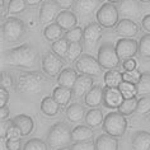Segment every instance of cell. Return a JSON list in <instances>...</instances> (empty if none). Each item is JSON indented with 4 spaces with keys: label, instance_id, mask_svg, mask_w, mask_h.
<instances>
[{
    "label": "cell",
    "instance_id": "1",
    "mask_svg": "<svg viewBox=\"0 0 150 150\" xmlns=\"http://www.w3.org/2000/svg\"><path fill=\"white\" fill-rule=\"evenodd\" d=\"M40 60L38 52L31 45H19L4 52V61L10 66L21 69H33Z\"/></svg>",
    "mask_w": 150,
    "mask_h": 150
},
{
    "label": "cell",
    "instance_id": "2",
    "mask_svg": "<svg viewBox=\"0 0 150 150\" xmlns=\"http://www.w3.org/2000/svg\"><path fill=\"white\" fill-rule=\"evenodd\" d=\"M45 76L38 71H23L17 81V91L25 97H35L45 89Z\"/></svg>",
    "mask_w": 150,
    "mask_h": 150
},
{
    "label": "cell",
    "instance_id": "3",
    "mask_svg": "<svg viewBox=\"0 0 150 150\" xmlns=\"http://www.w3.org/2000/svg\"><path fill=\"white\" fill-rule=\"evenodd\" d=\"M27 33V25L22 19L17 17H9L1 22L3 40L10 43H17L24 38Z\"/></svg>",
    "mask_w": 150,
    "mask_h": 150
},
{
    "label": "cell",
    "instance_id": "4",
    "mask_svg": "<svg viewBox=\"0 0 150 150\" xmlns=\"http://www.w3.org/2000/svg\"><path fill=\"white\" fill-rule=\"evenodd\" d=\"M73 141V130L65 122L54 123L47 132V144L51 148H62L67 146Z\"/></svg>",
    "mask_w": 150,
    "mask_h": 150
},
{
    "label": "cell",
    "instance_id": "5",
    "mask_svg": "<svg viewBox=\"0 0 150 150\" xmlns=\"http://www.w3.org/2000/svg\"><path fill=\"white\" fill-rule=\"evenodd\" d=\"M102 129L106 134L111 135L113 137H121L126 132L127 129V120L126 116L121 115L120 112H110L107 116H104Z\"/></svg>",
    "mask_w": 150,
    "mask_h": 150
},
{
    "label": "cell",
    "instance_id": "6",
    "mask_svg": "<svg viewBox=\"0 0 150 150\" xmlns=\"http://www.w3.org/2000/svg\"><path fill=\"white\" fill-rule=\"evenodd\" d=\"M98 62L100 64L102 69L106 70H113L117 69L120 65V57L116 51V46L112 45L111 42H104L100 45V47L98 48Z\"/></svg>",
    "mask_w": 150,
    "mask_h": 150
},
{
    "label": "cell",
    "instance_id": "7",
    "mask_svg": "<svg viewBox=\"0 0 150 150\" xmlns=\"http://www.w3.org/2000/svg\"><path fill=\"white\" fill-rule=\"evenodd\" d=\"M97 22L102 25L103 28H113L117 25L120 21V12L118 6L112 3H106L97 10L96 14Z\"/></svg>",
    "mask_w": 150,
    "mask_h": 150
},
{
    "label": "cell",
    "instance_id": "8",
    "mask_svg": "<svg viewBox=\"0 0 150 150\" xmlns=\"http://www.w3.org/2000/svg\"><path fill=\"white\" fill-rule=\"evenodd\" d=\"M41 65H42L43 73L47 75L48 78H57L60 73L64 70V61L59 55H56L54 51H47L45 52L41 60Z\"/></svg>",
    "mask_w": 150,
    "mask_h": 150
},
{
    "label": "cell",
    "instance_id": "9",
    "mask_svg": "<svg viewBox=\"0 0 150 150\" xmlns=\"http://www.w3.org/2000/svg\"><path fill=\"white\" fill-rule=\"evenodd\" d=\"M103 27L98 22H91L83 28V47L87 51H94L98 41L102 38Z\"/></svg>",
    "mask_w": 150,
    "mask_h": 150
},
{
    "label": "cell",
    "instance_id": "10",
    "mask_svg": "<svg viewBox=\"0 0 150 150\" xmlns=\"http://www.w3.org/2000/svg\"><path fill=\"white\" fill-rule=\"evenodd\" d=\"M75 70L80 74L91 75V76H99L102 74V66L98 62V59L92 55H81L75 61Z\"/></svg>",
    "mask_w": 150,
    "mask_h": 150
},
{
    "label": "cell",
    "instance_id": "11",
    "mask_svg": "<svg viewBox=\"0 0 150 150\" xmlns=\"http://www.w3.org/2000/svg\"><path fill=\"white\" fill-rule=\"evenodd\" d=\"M115 46L120 60H123V61L132 59L139 52V42L132 38H120Z\"/></svg>",
    "mask_w": 150,
    "mask_h": 150
},
{
    "label": "cell",
    "instance_id": "12",
    "mask_svg": "<svg viewBox=\"0 0 150 150\" xmlns=\"http://www.w3.org/2000/svg\"><path fill=\"white\" fill-rule=\"evenodd\" d=\"M59 13H60V6L57 5L56 1H43L41 4L40 14H38L40 23L45 25L51 24L54 21H56Z\"/></svg>",
    "mask_w": 150,
    "mask_h": 150
},
{
    "label": "cell",
    "instance_id": "13",
    "mask_svg": "<svg viewBox=\"0 0 150 150\" xmlns=\"http://www.w3.org/2000/svg\"><path fill=\"white\" fill-rule=\"evenodd\" d=\"M120 16L127 19H139L141 16V4L139 0H122L118 4Z\"/></svg>",
    "mask_w": 150,
    "mask_h": 150
},
{
    "label": "cell",
    "instance_id": "14",
    "mask_svg": "<svg viewBox=\"0 0 150 150\" xmlns=\"http://www.w3.org/2000/svg\"><path fill=\"white\" fill-rule=\"evenodd\" d=\"M102 4V0H76L73 6L75 14H79L80 17H89L99 9Z\"/></svg>",
    "mask_w": 150,
    "mask_h": 150
},
{
    "label": "cell",
    "instance_id": "15",
    "mask_svg": "<svg viewBox=\"0 0 150 150\" xmlns=\"http://www.w3.org/2000/svg\"><path fill=\"white\" fill-rule=\"evenodd\" d=\"M115 29L117 32V35L121 36L122 38H132L139 33V24L132 19L122 18V19L118 21Z\"/></svg>",
    "mask_w": 150,
    "mask_h": 150
},
{
    "label": "cell",
    "instance_id": "16",
    "mask_svg": "<svg viewBox=\"0 0 150 150\" xmlns=\"http://www.w3.org/2000/svg\"><path fill=\"white\" fill-rule=\"evenodd\" d=\"M123 96L120 88L107 87L103 89V104L107 108H118V106L122 103Z\"/></svg>",
    "mask_w": 150,
    "mask_h": 150
},
{
    "label": "cell",
    "instance_id": "17",
    "mask_svg": "<svg viewBox=\"0 0 150 150\" xmlns=\"http://www.w3.org/2000/svg\"><path fill=\"white\" fill-rule=\"evenodd\" d=\"M93 85H94L93 76H91V75H85V74L78 75V79L73 87L74 97H78V98L85 97V94L91 91Z\"/></svg>",
    "mask_w": 150,
    "mask_h": 150
},
{
    "label": "cell",
    "instance_id": "18",
    "mask_svg": "<svg viewBox=\"0 0 150 150\" xmlns=\"http://www.w3.org/2000/svg\"><path fill=\"white\" fill-rule=\"evenodd\" d=\"M103 89L100 85H93L92 89L89 91L84 97V102L88 107L97 108L103 103Z\"/></svg>",
    "mask_w": 150,
    "mask_h": 150
},
{
    "label": "cell",
    "instance_id": "19",
    "mask_svg": "<svg viewBox=\"0 0 150 150\" xmlns=\"http://www.w3.org/2000/svg\"><path fill=\"white\" fill-rule=\"evenodd\" d=\"M55 22L64 29V31H69V29H73V28L76 27L78 18L75 16L74 12H70V10H61V12L59 13V16L56 18Z\"/></svg>",
    "mask_w": 150,
    "mask_h": 150
},
{
    "label": "cell",
    "instance_id": "20",
    "mask_svg": "<svg viewBox=\"0 0 150 150\" xmlns=\"http://www.w3.org/2000/svg\"><path fill=\"white\" fill-rule=\"evenodd\" d=\"M131 145L134 150H150V132L148 131H136L131 139Z\"/></svg>",
    "mask_w": 150,
    "mask_h": 150
},
{
    "label": "cell",
    "instance_id": "21",
    "mask_svg": "<svg viewBox=\"0 0 150 150\" xmlns=\"http://www.w3.org/2000/svg\"><path fill=\"white\" fill-rule=\"evenodd\" d=\"M96 150H118V140L108 134L98 135L96 139Z\"/></svg>",
    "mask_w": 150,
    "mask_h": 150
},
{
    "label": "cell",
    "instance_id": "22",
    "mask_svg": "<svg viewBox=\"0 0 150 150\" xmlns=\"http://www.w3.org/2000/svg\"><path fill=\"white\" fill-rule=\"evenodd\" d=\"M65 115L70 122L78 123L85 118V108L80 103H71L70 106H67Z\"/></svg>",
    "mask_w": 150,
    "mask_h": 150
},
{
    "label": "cell",
    "instance_id": "23",
    "mask_svg": "<svg viewBox=\"0 0 150 150\" xmlns=\"http://www.w3.org/2000/svg\"><path fill=\"white\" fill-rule=\"evenodd\" d=\"M12 120H13V125L17 126L18 129L21 130V132H22L23 136H27V135H29L32 132L35 123H33V120L29 117V116H27V115H18Z\"/></svg>",
    "mask_w": 150,
    "mask_h": 150
},
{
    "label": "cell",
    "instance_id": "24",
    "mask_svg": "<svg viewBox=\"0 0 150 150\" xmlns=\"http://www.w3.org/2000/svg\"><path fill=\"white\" fill-rule=\"evenodd\" d=\"M78 71L71 69V67H66L64 69L60 75L57 76V84L61 87H66V88H71L73 89L75 81L78 79Z\"/></svg>",
    "mask_w": 150,
    "mask_h": 150
},
{
    "label": "cell",
    "instance_id": "25",
    "mask_svg": "<svg viewBox=\"0 0 150 150\" xmlns=\"http://www.w3.org/2000/svg\"><path fill=\"white\" fill-rule=\"evenodd\" d=\"M41 111L45 116L47 117H54L59 113L60 111V104L56 102L52 96H46L41 100Z\"/></svg>",
    "mask_w": 150,
    "mask_h": 150
},
{
    "label": "cell",
    "instance_id": "26",
    "mask_svg": "<svg viewBox=\"0 0 150 150\" xmlns=\"http://www.w3.org/2000/svg\"><path fill=\"white\" fill-rule=\"evenodd\" d=\"M74 93H73V89L71 88H66V87H56L52 92V97L55 98V100L57 102L60 106H67V103L71 100L73 98Z\"/></svg>",
    "mask_w": 150,
    "mask_h": 150
},
{
    "label": "cell",
    "instance_id": "27",
    "mask_svg": "<svg viewBox=\"0 0 150 150\" xmlns=\"http://www.w3.org/2000/svg\"><path fill=\"white\" fill-rule=\"evenodd\" d=\"M137 103H139V98L137 96H132L129 98H123L122 103L118 106L117 112H120L123 116H130L134 112H136L137 110Z\"/></svg>",
    "mask_w": 150,
    "mask_h": 150
},
{
    "label": "cell",
    "instance_id": "28",
    "mask_svg": "<svg viewBox=\"0 0 150 150\" xmlns=\"http://www.w3.org/2000/svg\"><path fill=\"white\" fill-rule=\"evenodd\" d=\"M103 120H104V116H103L102 110L97 107V108L89 110L87 113H85L84 121L87 123V126H89V127H98L100 123H103Z\"/></svg>",
    "mask_w": 150,
    "mask_h": 150
},
{
    "label": "cell",
    "instance_id": "29",
    "mask_svg": "<svg viewBox=\"0 0 150 150\" xmlns=\"http://www.w3.org/2000/svg\"><path fill=\"white\" fill-rule=\"evenodd\" d=\"M64 29L60 27V25L56 23H51V24H48L43 29V37H45V40H47V41H51V42H55V41H57L60 38H62L64 37Z\"/></svg>",
    "mask_w": 150,
    "mask_h": 150
},
{
    "label": "cell",
    "instance_id": "30",
    "mask_svg": "<svg viewBox=\"0 0 150 150\" xmlns=\"http://www.w3.org/2000/svg\"><path fill=\"white\" fill-rule=\"evenodd\" d=\"M94 136V132L89 126H75L73 129V141L78 142V141H87V140H92Z\"/></svg>",
    "mask_w": 150,
    "mask_h": 150
},
{
    "label": "cell",
    "instance_id": "31",
    "mask_svg": "<svg viewBox=\"0 0 150 150\" xmlns=\"http://www.w3.org/2000/svg\"><path fill=\"white\" fill-rule=\"evenodd\" d=\"M135 94L139 96H150V73H142L140 79L135 84Z\"/></svg>",
    "mask_w": 150,
    "mask_h": 150
},
{
    "label": "cell",
    "instance_id": "32",
    "mask_svg": "<svg viewBox=\"0 0 150 150\" xmlns=\"http://www.w3.org/2000/svg\"><path fill=\"white\" fill-rule=\"evenodd\" d=\"M123 74L120 73L118 70H107V73L104 74V83L107 87H113V88H118L121 83H123Z\"/></svg>",
    "mask_w": 150,
    "mask_h": 150
},
{
    "label": "cell",
    "instance_id": "33",
    "mask_svg": "<svg viewBox=\"0 0 150 150\" xmlns=\"http://www.w3.org/2000/svg\"><path fill=\"white\" fill-rule=\"evenodd\" d=\"M83 43L81 42H74L69 43V48H67V54H66V61L69 62H75L78 59L83 55Z\"/></svg>",
    "mask_w": 150,
    "mask_h": 150
},
{
    "label": "cell",
    "instance_id": "34",
    "mask_svg": "<svg viewBox=\"0 0 150 150\" xmlns=\"http://www.w3.org/2000/svg\"><path fill=\"white\" fill-rule=\"evenodd\" d=\"M52 51L55 52L56 55H59L60 57H66V54H67V48H69V42L66 41L65 37L60 38L55 42H52Z\"/></svg>",
    "mask_w": 150,
    "mask_h": 150
},
{
    "label": "cell",
    "instance_id": "35",
    "mask_svg": "<svg viewBox=\"0 0 150 150\" xmlns=\"http://www.w3.org/2000/svg\"><path fill=\"white\" fill-rule=\"evenodd\" d=\"M139 55L144 59H150V33L144 35L139 41Z\"/></svg>",
    "mask_w": 150,
    "mask_h": 150
},
{
    "label": "cell",
    "instance_id": "36",
    "mask_svg": "<svg viewBox=\"0 0 150 150\" xmlns=\"http://www.w3.org/2000/svg\"><path fill=\"white\" fill-rule=\"evenodd\" d=\"M83 35H84L83 29L76 25L75 28L66 31L64 37H65L69 43H74V42H81V41H83Z\"/></svg>",
    "mask_w": 150,
    "mask_h": 150
},
{
    "label": "cell",
    "instance_id": "37",
    "mask_svg": "<svg viewBox=\"0 0 150 150\" xmlns=\"http://www.w3.org/2000/svg\"><path fill=\"white\" fill-rule=\"evenodd\" d=\"M27 6L28 5L25 4V0H9L8 13L9 14H21L24 12Z\"/></svg>",
    "mask_w": 150,
    "mask_h": 150
},
{
    "label": "cell",
    "instance_id": "38",
    "mask_svg": "<svg viewBox=\"0 0 150 150\" xmlns=\"http://www.w3.org/2000/svg\"><path fill=\"white\" fill-rule=\"evenodd\" d=\"M47 145L43 140L41 139H31L24 144L23 150H48Z\"/></svg>",
    "mask_w": 150,
    "mask_h": 150
},
{
    "label": "cell",
    "instance_id": "39",
    "mask_svg": "<svg viewBox=\"0 0 150 150\" xmlns=\"http://www.w3.org/2000/svg\"><path fill=\"white\" fill-rule=\"evenodd\" d=\"M136 112L139 115H149L150 113V96H142L141 98H139Z\"/></svg>",
    "mask_w": 150,
    "mask_h": 150
},
{
    "label": "cell",
    "instance_id": "40",
    "mask_svg": "<svg viewBox=\"0 0 150 150\" xmlns=\"http://www.w3.org/2000/svg\"><path fill=\"white\" fill-rule=\"evenodd\" d=\"M73 150H96V142L92 140L87 141H78L71 145Z\"/></svg>",
    "mask_w": 150,
    "mask_h": 150
},
{
    "label": "cell",
    "instance_id": "41",
    "mask_svg": "<svg viewBox=\"0 0 150 150\" xmlns=\"http://www.w3.org/2000/svg\"><path fill=\"white\" fill-rule=\"evenodd\" d=\"M120 91H121L123 98H129V97H132V96H136L135 94V85L131 84V83H127V81H123L120 85Z\"/></svg>",
    "mask_w": 150,
    "mask_h": 150
},
{
    "label": "cell",
    "instance_id": "42",
    "mask_svg": "<svg viewBox=\"0 0 150 150\" xmlns=\"http://www.w3.org/2000/svg\"><path fill=\"white\" fill-rule=\"evenodd\" d=\"M140 73L137 70H132V71H125L123 73V80L127 81V83H131V84H136L139 79H140Z\"/></svg>",
    "mask_w": 150,
    "mask_h": 150
},
{
    "label": "cell",
    "instance_id": "43",
    "mask_svg": "<svg viewBox=\"0 0 150 150\" xmlns=\"http://www.w3.org/2000/svg\"><path fill=\"white\" fill-rule=\"evenodd\" d=\"M0 87L5 89H9L13 87V78L6 71H1V75H0Z\"/></svg>",
    "mask_w": 150,
    "mask_h": 150
},
{
    "label": "cell",
    "instance_id": "44",
    "mask_svg": "<svg viewBox=\"0 0 150 150\" xmlns=\"http://www.w3.org/2000/svg\"><path fill=\"white\" fill-rule=\"evenodd\" d=\"M13 126V120H4L0 123V135H1V139L6 137V134H8L9 129Z\"/></svg>",
    "mask_w": 150,
    "mask_h": 150
},
{
    "label": "cell",
    "instance_id": "45",
    "mask_svg": "<svg viewBox=\"0 0 150 150\" xmlns=\"http://www.w3.org/2000/svg\"><path fill=\"white\" fill-rule=\"evenodd\" d=\"M5 146L8 150H21L22 149L21 139H8Z\"/></svg>",
    "mask_w": 150,
    "mask_h": 150
},
{
    "label": "cell",
    "instance_id": "46",
    "mask_svg": "<svg viewBox=\"0 0 150 150\" xmlns=\"http://www.w3.org/2000/svg\"><path fill=\"white\" fill-rule=\"evenodd\" d=\"M75 1H76V0H56L60 9H62V10H69L70 8H73Z\"/></svg>",
    "mask_w": 150,
    "mask_h": 150
},
{
    "label": "cell",
    "instance_id": "47",
    "mask_svg": "<svg viewBox=\"0 0 150 150\" xmlns=\"http://www.w3.org/2000/svg\"><path fill=\"white\" fill-rule=\"evenodd\" d=\"M23 135H22V132H21V130L18 129L17 126H12L9 129V131H8V134H6V137L8 139H21Z\"/></svg>",
    "mask_w": 150,
    "mask_h": 150
},
{
    "label": "cell",
    "instance_id": "48",
    "mask_svg": "<svg viewBox=\"0 0 150 150\" xmlns=\"http://www.w3.org/2000/svg\"><path fill=\"white\" fill-rule=\"evenodd\" d=\"M9 100V92L5 88H0V107L6 106Z\"/></svg>",
    "mask_w": 150,
    "mask_h": 150
},
{
    "label": "cell",
    "instance_id": "49",
    "mask_svg": "<svg viewBox=\"0 0 150 150\" xmlns=\"http://www.w3.org/2000/svg\"><path fill=\"white\" fill-rule=\"evenodd\" d=\"M122 67L125 69V71H132V70H136V61L134 59H129V60H125L122 64Z\"/></svg>",
    "mask_w": 150,
    "mask_h": 150
},
{
    "label": "cell",
    "instance_id": "50",
    "mask_svg": "<svg viewBox=\"0 0 150 150\" xmlns=\"http://www.w3.org/2000/svg\"><path fill=\"white\" fill-rule=\"evenodd\" d=\"M141 27L144 31L150 33V14H146V16L141 19Z\"/></svg>",
    "mask_w": 150,
    "mask_h": 150
},
{
    "label": "cell",
    "instance_id": "51",
    "mask_svg": "<svg viewBox=\"0 0 150 150\" xmlns=\"http://www.w3.org/2000/svg\"><path fill=\"white\" fill-rule=\"evenodd\" d=\"M9 108L8 106H4V107H0V118H1V121H4V120H9Z\"/></svg>",
    "mask_w": 150,
    "mask_h": 150
},
{
    "label": "cell",
    "instance_id": "52",
    "mask_svg": "<svg viewBox=\"0 0 150 150\" xmlns=\"http://www.w3.org/2000/svg\"><path fill=\"white\" fill-rule=\"evenodd\" d=\"M41 1H42V0H25V4L28 6H36V5L41 4Z\"/></svg>",
    "mask_w": 150,
    "mask_h": 150
},
{
    "label": "cell",
    "instance_id": "53",
    "mask_svg": "<svg viewBox=\"0 0 150 150\" xmlns=\"http://www.w3.org/2000/svg\"><path fill=\"white\" fill-rule=\"evenodd\" d=\"M0 8H1V18L5 17V0H0Z\"/></svg>",
    "mask_w": 150,
    "mask_h": 150
},
{
    "label": "cell",
    "instance_id": "54",
    "mask_svg": "<svg viewBox=\"0 0 150 150\" xmlns=\"http://www.w3.org/2000/svg\"><path fill=\"white\" fill-rule=\"evenodd\" d=\"M122 0H107V3H112V4H120Z\"/></svg>",
    "mask_w": 150,
    "mask_h": 150
},
{
    "label": "cell",
    "instance_id": "55",
    "mask_svg": "<svg viewBox=\"0 0 150 150\" xmlns=\"http://www.w3.org/2000/svg\"><path fill=\"white\" fill-rule=\"evenodd\" d=\"M56 150H73V149H71V146L67 145V146H62V148H59V149H56Z\"/></svg>",
    "mask_w": 150,
    "mask_h": 150
},
{
    "label": "cell",
    "instance_id": "56",
    "mask_svg": "<svg viewBox=\"0 0 150 150\" xmlns=\"http://www.w3.org/2000/svg\"><path fill=\"white\" fill-rule=\"evenodd\" d=\"M140 3H150V0H139Z\"/></svg>",
    "mask_w": 150,
    "mask_h": 150
},
{
    "label": "cell",
    "instance_id": "57",
    "mask_svg": "<svg viewBox=\"0 0 150 150\" xmlns=\"http://www.w3.org/2000/svg\"><path fill=\"white\" fill-rule=\"evenodd\" d=\"M45 1H56V0H45Z\"/></svg>",
    "mask_w": 150,
    "mask_h": 150
},
{
    "label": "cell",
    "instance_id": "58",
    "mask_svg": "<svg viewBox=\"0 0 150 150\" xmlns=\"http://www.w3.org/2000/svg\"><path fill=\"white\" fill-rule=\"evenodd\" d=\"M149 121H150V117H149Z\"/></svg>",
    "mask_w": 150,
    "mask_h": 150
}]
</instances>
